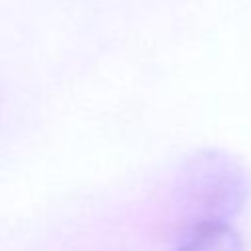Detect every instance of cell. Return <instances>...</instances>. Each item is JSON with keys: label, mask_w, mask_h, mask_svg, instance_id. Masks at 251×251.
<instances>
[{"label": "cell", "mask_w": 251, "mask_h": 251, "mask_svg": "<svg viewBox=\"0 0 251 251\" xmlns=\"http://www.w3.org/2000/svg\"><path fill=\"white\" fill-rule=\"evenodd\" d=\"M178 210L188 224L224 220L241 210L247 198L243 169L220 151H204L186 165L175 192Z\"/></svg>", "instance_id": "obj_1"}, {"label": "cell", "mask_w": 251, "mask_h": 251, "mask_svg": "<svg viewBox=\"0 0 251 251\" xmlns=\"http://www.w3.org/2000/svg\"><path fill=\"white\" fill-rule=\"evenodd\" d=\"M173 251H245L239 231L224 220L188 224Z\"/></svg>", "instance_id": "obj_2"}]
</instances>
